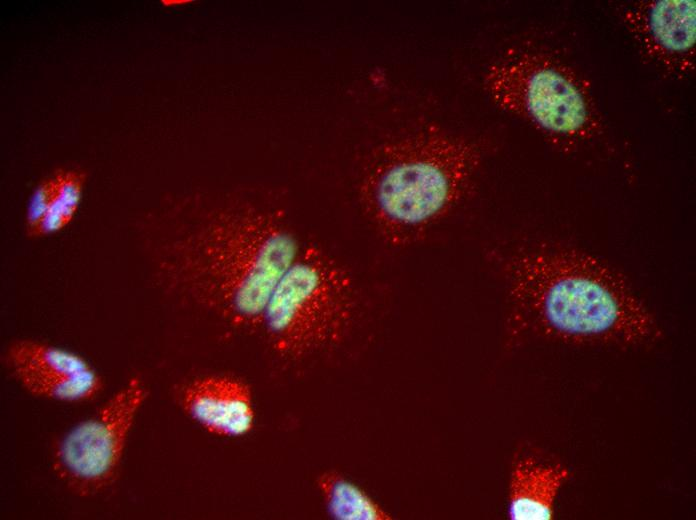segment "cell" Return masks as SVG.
<instances>
[{
	"label": "cell",
	"instance_id": "2",
	"mask_svg": "<svg viewBox=\"0 0 696 520\" xmlns=\"http://www.w3.org/2000/svg\"><path fill=\"white\" fill-rule=\"evenodd\" d=\"M210 212L156 248V271L231 326L259 330L304 242L268 208L242 204Z\"/></svg>",
	"mask_w": 696,
	"mask_h": 520
},
{
	"label": "cell",
	"instance_id": "8",
	"mask_svg": "<svg viewBox=\"0 0 696 520\" xmlns=\"http://www.w3.org/2000/svg\"><path fill=\"white\" fill-rule=\"evenodd\" d=\"M7 364L29 393L63 402L93 398L102 389L97 371L80 355L36 340H19L6 354Z\"/></svg>",
	"mask_w": 696,
	"mask_h": 520
},
{
	"label": "cell",
	"instance_id": "5",
	"mask_svg": "<svg viewBox=\"0 0 696 520\" xmlns=\"http://www.w3.org/2000/svg\"><path fill=\"white\" fill-rule=\"evenodd\" d=\"M354 313L347 270L319 246L304 242L276 285L259 330L278 358L300 361L340 343Z\"/></svg>",
	"mask_w": 696,
	"mask_h": 520
},
{
	"label": "cell",
	"instance_id": "4",
	"mask_svg": "<svg viewBox=\"0 0 696 520\" xmlns=\"http://www.w3.org/2000/svg\"><path fill=\"white\" fill-rule=\"evenodd\" d=\"M483 85L500 109L529 124L559 149L574 150L603 132L585 76L548 50H508L486 68Z\"/></svg>",
	"mask_w": 696,
	"mask_h": 520
},
{
	"label": "cell",
	"instance_id": "6",
	"mask_svg": "<svg viewBox=\"0 0 696 520\" xmlns=\"http://www.w3.org/2000/svg\"><path fill=\"white\" fill-rule=\"evenodd\" d=\"M146 395L142 382L131 380L60 440L54 450L53 467L69 489L82 496L92 495L113 481Z\"/></svg>",
	"mask_w": 696,
	"mask_h": 520
},
{
	"label": "cell",
	"instance_id": "11",
	"mask_svg": "<svg viewBox=\"0 0 696 520\" xmlns=\"http://www.w3.org/2000/svg\"><path fill=\"white\" fill-rule=\"evenodd\" d=\"M568 470L559 463L521 456L509 482L508 516L513 520H549Z\"/></svg>",
	"mask_w": 696,
	"mask_h": 520
},
{
	"label": "cell",
	"instance_id": "10",
	"mask_svg": "<svg viewBox=\"0 0 696 520\" xmlns=\"http://www.w3.org/2000/svg\"><path fill=\"white\" fill-rule=\"evenodd\" d=\"M86 173L61 168L44 178L30 196L24 227L29 238L56 235L74 220L82 201Z\"/></svg>",
	"mask_w": 696,
	"mask_h": 520
},
{
	"label": "cell",
	"instance_id": "3",
	"mask_svg": "<svg viewBox=\"0 0 696 520\" xmlns=\"http://www.w3.org/2000/svg\"><path fill=\"white\" fill-rule=\"evenodd\" d=\"M480 153L470 140L438 125L410 129L378 144L359 177L361 205L381 237L412 243L464 198Z\"/></svg>",
	"mask_w": 696,
	"mask_h": 520
},
{
	"label": "cell",
	"instance_id": "1",
	"mask_svg": "<svg viewBox=\"0 0 696 520\" xmlns=\"http://www.w3.org/2000/svg\"><path fill=\"white\" fill-rule=\"evenodd\" d=\"M510 324L519 333L570 345L632 348L662 335L626 278L598 257L562 244H537L509 257Z\"/></svg>",
	"mask_w": 696,
	"mask_h": 520
},
{
	"label": "cell",
	"instance_id": "7",
	"mask_svg": "<svg viewBox=\"0 0 696 520\" xmlns=\"http://www.w3.org/2000/svg\"><path fill=\"white\" fill-rule=\"evenodd\" d=\"M620 19L644 59L684 78L695 70L696 2L642 0L625 5Z\"/></svg>",
	"mask_w": 696,
	"mask_h": 520
},
{
	"label": "cell",
	"instance_id": "12",
	"mask_svg": "<svg viewBox=\"0 0 696 520\" xmlns=\"http://www.w3.org/2000/svg\"><path fill=\"white\" fill-rule=\"evenodd\" d=\"M317 486L328 514L335 519H391V515L365 491L336 472L321 474Z\"/></svg>",
	"mask_w": 696,
	"mask_h": 520
},
{
	"label": "cell",
	"instance_id": "9",
	"mask_svg": "<svg viewBox=\"0 0 696 520\" xmlns=\"http://www.w3.org/2000/svg\"><path fill=\"white\" fill-rule=\"evenodd\" d=\"M185 413L207 432L241 437L254 425L250 387L229 376H206L189 383L181 397Z\"/></svg>",
	"mask_w": 696,
	"mask_h": 520
}]
</instances>
